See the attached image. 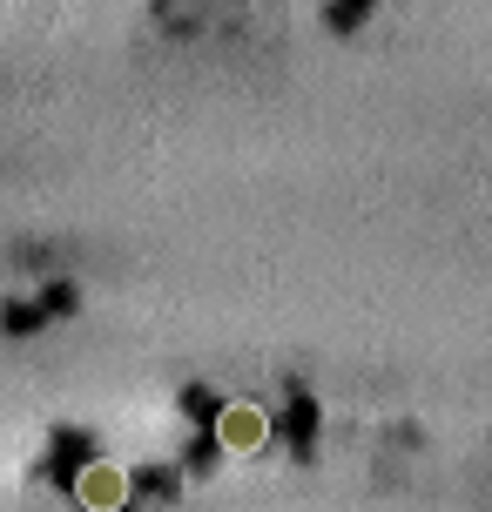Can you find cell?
<instances>
[{"instance_id":"cell-2","label":"cell","mask_w":492,"mask_h":512,"mask_svg":"<svg viewBox=\"0 0 492 512\" xmlns=\"http://www.w3.org/2000/svg\"><path fill=\"white\" fill-rule=\"evenodd\" d=\"M263 438H270V418H263L257 405H223L216 411V445H223V452L243 459V452H257Z\"/></svg>"},{"instance_id":"cell-1","label":"cell","mask_w":492,"mask_h":512,"mask_svg":"<svg viewBox=\"0 0 492 512\" xmlns=\"http://www.w3.org/2000/svg\"><path fill=\"white\" fill-rule=\"evenodd\" d=\"M75 499H81L88 512H122V506H129V472H122V465H108V459L81 465Z\"/></svg>"}]
</instances>
